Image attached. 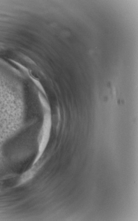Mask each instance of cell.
<instances>
[{
	"label": "cell",
	"instance_id": "6da1fadb",
	"mask_svg": "<svg viewBox=\"0 0 138 221\" xmlns=\"http://www.w3.org/2000/svg\"><path fill=\"white\" fill-rule=\"evenodd\" d=\"M35 172L32 169L28 170L26 172L23 174V176L21 177V183H25L30 180L34 176Z\"/></svg>",
	"mask_w": 138,
	"mask_h": 221
}]
</instances>
